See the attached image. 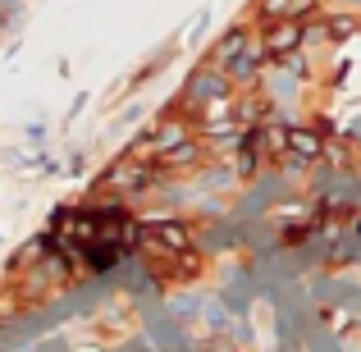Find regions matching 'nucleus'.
<instances>
[{
  "instance_id": "obj_5",
  "label": "nucleus",
  "mask_w": 361,
  "mask_h": 352,
  "mask_svg": "<svg viewBox=\"0 0 361 352\" xmlns=\"http://www.w3.org/2000/svg\"><path fill=\"white\" fill-rule=\"evenodd\" d=\"M220 87H224L220 78H202V83H197V87H192V97H197V101H206V97H215V92H220Z\"/></svg>"
},
{
  "instance_id": "obj_1",
  "label": "nucleus",
  "mask_w": 361,
  "mask_h": 352,
  "mask_svg": "<svg viewBox=\"0 0 361 352\" xmlns=\"http://www.w3.org/2000/svg\"><path fill=\"white\" fill-rule=\"evenodd\" d=\"M261 151L265 156H279L288 165H307V160L320 156V138L307 128H261Z\"/></svg>"
},
{
  "instance_id": "obj_2",
  "label": "nucleus",
  "mask_w": 361,
  "mask_h": 352,
  "mask_svg": "<svg viewBox=\"0 0 361 352\" xmlns=\"http://www.w3.org/2000/svg\"><path fill=\"white\" fill-rule=\"evenodd\" d=\"M261 55H265V46H247L238 60H233V73H238V78H252V69L261 64Z\"/></svg>"
},
{
  "instance_id": "obj_3",
  "label": "nucleus",
  "mask_w": 361,
  "mask_h": 352,
  "mask_svg": "<svg viewBox=\"0 0 361 352\" xmlns=\"http://www.w3.org/2000/svg\"><path fill=\"white\" fill-rule=\"evenodd\" d=\"M293 42H298V28H293V23H283V28H274V32H270L265 51H288Z\"/></svg>"
},
{
  "instance_id": "obj_4",
  "label": "nucleus",
  "mask_w": 361,
  "mask_h": 352,
  "mask_svg": "<svg viewBox=\"0 0 361 352\" xmlns=\"http://www.w3.org/2000/svg\"><path fill=\"white\" fill-rule=\"evenodd\" d=\"M243 51H247V37H243V32H229V42L220 46V60H224V64H233Z\"/></svg>"
}]
</instances>
